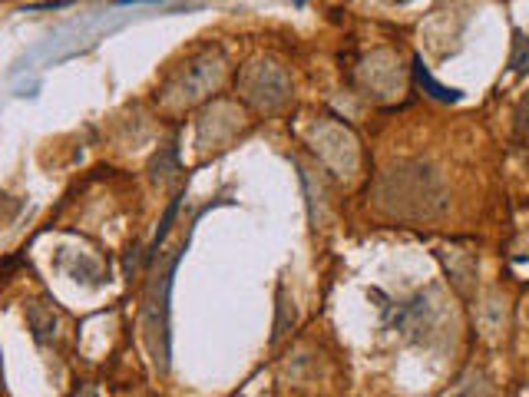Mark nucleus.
<instances>
[{
  "label": "nucleus",
  "instance_id": "1",
  "mask_svg": "<svg viewBox=\"0 0 529 397\" xmlns=\"http://www.w3.org/2000/svg\"><path fill=\"white\" fill-rule=\"evenodd\" d=\"M377 206L391 219H430L444 209V182L424 163H401L377 182Z\"/></svg>",
  "mask_w": 529,
  "mask_h": 397
},
{
  "label": "nucleus",
  "instance_id": "2",
  "mask_svg": "<svg viewBox=\"0 0 529 397\" xmlns=\"http://www.w3.org/2000/svg\"><path fill=\"white\" fill-rule=\"evenodd\" d=\"M239 93L258 113H275L291 96V80L275 60H255L239 73Z\"/></svg>",
  "mask_w": 529,
  "mask_h": 397
},
{
  "label": "nucleus",
  "instance_id": "3",
  "mask_svg": "<svg viewBox=\"0 0 529 397\" xmlns=\"http://www.w3.org/2000/svg\"><path fill=\"white\" fill-rule=\"evenodd\" d=\"M225 77V60L219 50H205L199 53L196 60L189 63L186 70L176 73V77L169 80L166 96H172L179 106H192L202 96H209L212 90H219V83Z\"/></svg>",
  "mask_w": 529,
  "mask_h": 397
},
{
  "label": "nucleus",
  "instance_id": "4",
  "mask_svg": "<svg viewBox=\"0 0 529 397\" xmlns=\"http://www.w3.org/2000/svg\"><path fill=\"white\" fill-rule=\"evenodd\" d=\"M414 80L420 83V90H424L427 96H434L437 103H457L460 100V90H453V87H444V83H437L434 77L427 73L424 67V60H414Z\"/></svg>",
  "mask_w": 529,
  "mask_h": 397
},
{
  "label": "nucleus",
  "instance_id": "5",
  "mask_svg": "<svg viewBox=\"0 0 529 397\" xmlns=\"http://www.w3.org/2000/svg\"><path fill=\"white\" fill-rule=\"evenodd\" d=\"M27 321H30V331H34L37 341H50L53 335H57V315L37 302L27 308Z\"/></svg>",
  "mask_w": 529,
  "mask_h": 397
},
{
  "label": "nucleus",
  "instance_id": "6",
  "mask_svg": "<svg viewBox=\"0 0 529 397\" xmlns=\"http://www.w3.org/2000/svg\"><path fill=\"white\" fill-rule=\"evenodd\" d=\"M513 136H516V143L529 149V96H523L513 113Z\"/></svg>",
  "mask_w": 529,
  "mask_h": 397
},
{
  "label": "nucleus",
  "instance_id": "7",
  "mask_svg": "<svg viewBox=\"0 0 529 397\" xmlns=\"http://www.w3.org/2000/svg\"><path fill=\"white\" fill-rule=\"evenodd\" d=\"M510 67L513 73H529V37H516L513 53H510Z\"/></svg>",
  "mask_w": 529,
  "mask_h": 397
},
{
  "label": "nucleus",
  "instance_id": "8",
  "mask_svg": "<svg viewBox=\"0 0 529 397\" xmlns=\"http://www.w3.org/2000/svg\"><path fill=\"white\" fill-rule=\"evenodd\" d=\"M77 397H100V394H96V391H93V388H83V391H80V394H77Z\"/></svg>",
  "mask_w": 529,
  "mask_h": 397
},
{
  "label": "nucleus",
  "instance_id": "9",
  "mask_svg": "<svg viewBox=\"0 0 529 397\" xmlns=\"http://www.w3.org/2000/svg\"><path fill=\"white\" fill-rule=\"evenodd\" d=\"M387 4H410V0H387Z\"/></svg>",
  "mask_w": 529,
  "mask_h": 397
},
{
  "label": "nucleus",
  "instance_id": "10",
  "mask_svg": "<svg viewBox=\"0 0 529 397\" xmlns=\"http://www.w3.org/2000/svg\"><path fill=\"white\" fill-rule=\"evenodd\" d=\"M295 4H301V0H295Z\"/></svg>",
  "mask_w": 529,
  "mask_h": 397
}]
</instances>
